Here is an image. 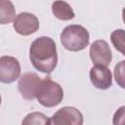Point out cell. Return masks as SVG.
Returning a JSON list of instances; mask_svg holds the SVG:
<instances>
[{
  "mask_svg": "<svg viewBox=\"0 0 125 125\" xmlns=\"http://www.w3.org/2000/svg\"><path fill=\"white\" fill-rule=\"evenodd\" d=\"M22 124H51V119L41 112H31L25 116Z\"/></svg>",
  "mask_w": 125,
  "mask_h": 125,
  "instance_id": "obj_12",
  "label": "cell"
},
{
  "mask_svg": "<svg viewBox=\"0 0 125 125\" xmlns=\"http://www.w3.org/2000/svg\"><path fill=\"white\" fill-rule=\"evenodd\" d=\"M52 12L54 16L61 21H70L75 17L71 6L63 0L54 1L52 4Z\"/></svg>",
  "mask_w": 125,
  "mask_h": 125,
  "instance_id": "obj_10",
  "label": "cell"
},
{
  "mask_svg": "<svg viewBox=\"0 0 125 125\" xmlns=\"http://www.w3.org/2000/svg\"><path fill=\"white\" fill-rule=\"evenodd\" d=\"M51 124L81 125L83 124V115L77 108L73 106H64L59 109L51 117Z\"/></svg>",
  "mask_w": 125,
  "mask_h": 125,
  "instance_id": "obj_6",
  "label": "cell"
},
{
  "mask_svg": "<svg viewBox=\"0 0 125 125\" xmlns=\"http://www.w3.org/2000/svg\"><path fill=\"white\" fill-rule=\"evenodd\" d=\"M124 64H125V61H121L114 67V77H115L116 83L121 88L125 87V84H124V69H125Z\"/></svg>",
  "mask_w": 125,
  "mask_h": 125,
  "instance_id": "obj_14",
  "label": "cell"
},
{
  "mask_svg": "<svg viewBox=\"0 0 125 125\" xmlns=\"http://www.w3.org/2000/svg\"><path fill=\"white\" fill-rule=\"evenodd\" d=\"M90 58L94 64L109 65L112 60V53L107 42L103 39L94 41L90 47Z\"/></svg>",
  "mask_w": 125,
  "mask_h": 125,
  "instance_id": "obj_7",
  "label": "cell"
},
{
  "mask_svg": "<svg viewBox=\"0 0 125 125\" xmlns=\"http://www.w3.org/2000/svg\"><path fill=\"white\" fill-rule=\"evenodd\" d=\"M110 40L115 49L124 55V30L116 29L110 34Z\"/></svg>",
  "mask_w": 125,
  "mask_h": 125,
  "instance_id": "obj_13",
  "label": "cell"
},
{
  "mask_svg": "<svg viewBox=\"0 0 125 125\" xmlns=\"http://www.w3.org/2000/svg\"><path fill=\"white\" fill-rule=\"evenodd\" d=\"M90 80L92 84L100 89L106 90L112 85V75L107 66L95 64L90 69Z\"/></svg>",
  "mask_w": 125,
  "mask_h": 125,
  "instance_id": "obj_9",
  "label": "cell"
},
{
  "mask_svg": "<svg viewBox=\"0 0 125 125\" xmlns=\"http://www.w3.org/2000/svg\"><path fill=\"white\" fill-rule=\"evenodd\" d=\"M13 26L16 32L22 36H28L35 33L39 28L38 18L28 12H22L16 16L13 21Z\"/></svg>",
  "mask_w": 125,
  "mask_h": 125,
  "instance_id": "obj_4",
  "label": "cell"
},
{
  "mask_svg": "<svg viewBox=\"0 0 125 125\" xmlns=\"http://www.w3.org/2000/svg\"><path fill=\"white\" fill-rule=\"evenodd\" d=\"M90 35L88 30L79 24H70L63 28L61 33L62 46L71 52H78L89 45Z\"/></svg>",
  "mask_w": 125,
  "mask_h": 125,
  "instance_id": "obj_2",
  "label": "cell"
},
{
  "mask_svg": "<svg viewBox=\"0 0 125 125\" xmlns=\"http://www.w3.org/2000/svg\"><path fill=\"white\" fill-rule=\"evenodd\" d=\"M21 75L19 61L11 56L0 57V82L9 84L15 82Z\"/></svg>",
  "mask_w": 125,
  "mask_h": 125,
  "instance_id": "obj_5",
  "label": "cell"
},
{
  "mask_svg": "<svg viewBox=\"0 0 125 125\" xmlns=\"http://www.w3.org/2000/svg\"><path fill=\"white\" fill-rule=\"evenodd\" d=\"M29 59L34 68L50 74L58 63L57 46L51 37L41 36L36 38L29 48Z\"/></svg>",
  "mask_w": 125,
  "mask_h": 125,
  "instance_id": "obj_1",
  "label": "cell"
},
{
  "mask_svg": "<svg viewBox=\"0 0 125 125\" xmlns=\"http://www.w3.org/2000/svg\"><path fill=\"white\" fill-rule=\"evenodd\" d=\"M124 109H125V107L122 105L114 113V116H113V124H119V123H123L124 122Z\"/></svg>",
  "mask_w": 125,
  "mask_h": 125,
  "instance_id": "obj_15",
  "label": "cell"
},
{
  "mask_svg": "<svg viewBox=\"0 0 125 125\" xmlns=\"http://www.w3.org/2000/svg\"><path fill=\"white\" fill-rule=\"evenodd\" d=\"M16 18L14 4L10 0H0V24H8Z\"/></svg>",
  "mask_w": 125,
  "mask_h": 125,
  "instance_id": "obj_11",
  "label": "cell"
},
{
  "mask_svg": "<svg viewBox=\"0 0 125 125\" xmlns=\"http://www.w3.org/2000/svg\"><path fill=\"white\" fill-rule=\"evenodd\" d=\"M36 99L38 103L45 107H54L60 104L63 99V90L62 86L53 81L50 77L41 79L37 91Z\"/></svg>",
  "mask_w": 125,
  "mask_h": 125,
  "instance_id": "obj_3",
  "label": "cell"
},
{
  "mask_svg": "<svg viewBox=\"0 0 125 125\" xmlns=\"http://www.w3.org/2000/svg\"><path fill=\"white\" fill-rule=\"evenodd\" d=\"M40 81V77L34 72L23 73L19 78L18 83V89L21 97L27 101L36 99V91Z\"/></svg>",
  "mask_w": 125,
  "mask_h": 125,
  "instance_id": "obj_8",
  "label": "cell"
},
{
  "mask_svg": "<svg viewBox=\"0 0 125 125\" xmlns=\"http://www.w3.org/2000/svg\"><path fill=\"white\" fill-rule=\"evenodd\" d=\"M1 101H2V99H1V95H0V104H1Z\"/></svg>",
  "mask_w": 125,
  "mask_h": 125,
  "instance_id": "obj_16",
  "label": "cell"
}]
</instances>
